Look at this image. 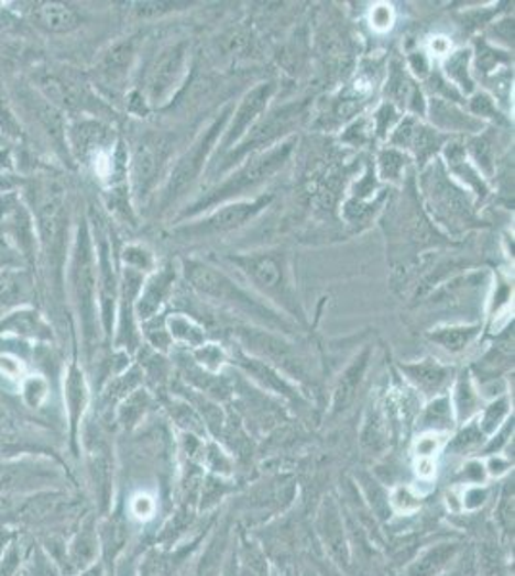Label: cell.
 <instances>
[{"label":"cell","instance_id":"14","mask_svg":"<svg viewBox=\"0 0 515 576\" xmlns=\"http://www.w3.org/2000/svg\"><path fill=\"white\" fill-rule=\"evenodd\" d=\"M97 296H99L100 326L107 336L114 333L116 308H118V277L108 236L97 233Z\"/></svg>","mask_w":515,"mask_h":576},{"label":"cell","instance_id":"4","mask_svg":"<svg viewBox=\"0 0 515 576\" xmlns=\"http://www.w3.org/2000/svg\"><path fill=\"white\" fill-rule=\"evenodd\" d=\"M233 114V108L228 107L206 128L197 141L190 144L189 151L183 152L182 156L175 162L172 174L167 177L166 187L162 192V206L174 204L179 198L190 190V187L198 181V177L205 171L208 159L220 144L221 135L228 128L229 118Z\"/></svg>","mask_w":515,"mask_h":576},{"label":"cell","instance_id":"38","mask_svg":"<svg viewBox=\"0 0 515 576\" xmlns=\"http://www.w3.org/2000/svg\"><path fill=\"white\" fill-rule=\"evenodd\" d=\"M193 359L198 367H202L205 372L218 375L221 367L228 364V354L226 350L218 346V344H202L198 348L193 350Z\"/></svg>","mask_w":515,"mask_h":576},{"label":"cell","instance_id":"3","mask_svg":"<svg viewBox=\"0 0 515 576\" xmlns=\"http://www.w3.org/2000/svg\"><path fill=\"white\" fill-rule=\"evenodd\" d=\"M69 283L72 295L76 303L77 318L81 323L85 344L91 348L97 341L99 326V296H97V252L92 246L91 233L87 221H81L77 228L76 241L72 248V264H69Z\"/></svg>","mask_w":515,"mask_h":576},{"label":"cell","instance_id":"16","mask_svg":"<svg viewBox=\"0 0 515 576\" xmlns=\"http://www.w3.org/2000/svg\"><path fill=\"white\" fill-rule=\"evenodd\" d=\"M442 166L447 169L450 177H454V181L468 190L471 197L475 198V202H483L489 195H491V187L486 182L483 174L479 171L478 166L471 162L465 151V143L462 141H448L442 148Z\"/></svg>","mask_w":515,"mask_h":576},{"label":"cell","instance_id":"33","mask_svg":"<svg viewBox=\"0 0 515 576\" xmlns=\"http://www.w3.org/2000/svg\"><path fill=\"white\" fill-rule=\"evenodd\" d=\"M31 292V281L23 272H2L0 274V303L18 306L28 300Z\"/></svg>","mask_w":515,"mask_h":576},{"label":"cell","instance_id":"43","mask_svg":"<svg viewBox=\"0 0 515 576\" xmlns=\"http://www.w3.org/2000/svg\"><path fill=\"white\" fill-rule=\"evenodd\" d=\"M479 571H481V576H508L504 571V560L498 554V550H494L493 544H485L481 547Z\"/></svg>","mask_w":515,"mask_h":576},{"label":"cell","instance_id":"26","mask_svg":"<svg viewBox=\"0 0 515 576\" xmlns=\"http://www.w3.org/2000/svg\"><path fill=\"white\" fill-rule=\"evenodd\" d=\"M368 359H370V350L365 348L341 373V377L337 380V387L333 390V402H331L333 413H342V411L349 410L350 403L354 402L358 388L362 385L365 372H368V364H370Z\"/></svg>","mask_w":515,"mask_h":576},{"label":"cell","instance_id":"10","mask_svg":"<svg viewBox=\"0 0 515 576\" xmlns=\"http://www.w3.org/2000/svg\"><path fill=\"white\" fill-rule=\"evenodd\" d=\"M189 58V45L185 41L166 46L152 66L146 84V99L154 107L166 104L175 89L182 85Z\"/></svg>","mask_w":515,"mask_h":576},{"label":"cell","instance_id":"39","mask_svg":"<svg viewBox=\"0 0 515 576\" xmlns=\"http://www.w3.org/2000/svg\"><path fill=\"white\" fill-rule=\"evenodd\" d=\"M468 112L471 115H475L481 122H485V120L502 122V114L498 107H496V100L483 91H475L471 95L470 102H468Z\"/></svg>","mask_w":515,"mask_h":576},{"label":"cell","instance_id":"50","mask_svg":"<svg viewBox=\"0 0 515 576\" xmlns=\"http://www.w3.org/2000/svg\"><path fill=\"white\" fill-rule=\"evenodd\" d=\"M460 478H462V483L470 486H478L481 485V483H485V463L478 462V459H470V462L463 465Z\"/></svg>","mask_w":515,"mask_h":576},{"label":"cell","instance_id":"52","mask_svg":"<svg viewBox=\"0 0 515 576\" xmlns=\"http://www.w3.org/2000/svg\"><path fill=\"white\" fill-rule=\"evenodd\" d=\"M154 501L149 496H139L135 501H133V516L141 517V519H149L154 513Z\"/></svg>","mask_w":515,"mask_h":576},{"label":"cell","instance_id":"15","mask_svg":"<svg viewBox=\"0 0 515 576\" xmlns=\"http://www.w3.org/2000/svg\"><path fill=\"white\" fill-rule=\"evenodd\" d=\"M64 200L66 190L61 182H46L37 198V229L41 243L48 254H56L64 233Z\"/></svg>","mask_w":515,"mask_h":576},{"label":"cell","instance_id":"25","mask_svg":"<svg viewBox=\"0 0 515 576\" xmlns=\"http://www.w3.org/2000/svg\"><path fill=\"white\" fill-rule=\"evenodd\" d=\"M448 398L452 403V411H454L458 425L470 423L473 418H478L479 411L483 410V398L479 395L470 372H462L458 377H454L452 396H448Z\"/></svg>","mask_w":515,"mask_h":576},{"label":"cell","instance_id":"7","mask_svg":"<svg viewBox=\"0 0 515 576\" xmlns=\"http://www.w3.org/2000/svg\"><path fill=\"white\" fill-rule=\"evenodd\" d=\"M272 202V197L262 195L254 200H239L231 204L218 206L210 212L205 213V218L195 223H183L175 228V236L182 241H205V239H218V236L229 235L237 229L244 228L249 221L264 212L267 204Z\"/></svg>","mask_w":515,"mask_h":576},{"label":"cell","instance_id":"24","mask_svg":"<svg viewBox=\"0 0 515 576\" xmlns=\"http://www.w3.org/2000/svg\"><path fill=\"white\" fill-rule=\"evenodd\" d=\"M135 58V46L133 41H122L110 46L107 53L102 54L99 66H97V76L102 84L108 87H122L123 81L128 79L129 69Z\"/></svg>","mask_w":515,"mask_h":576},{"label":"cell","instance_id":"32","mask_svg":"<svg viewBox=\"0 0 515 576\" xmlns=\"http://www.w3.org/2000/svg\"><path fill=\"white\" fill-rule=\"evenodd\" d=\"M166 329L172 341L182 342L185 346L195 350L206 342L205 326L198 325L195 319L185 313H174L166 319Z\"/></svg>","mask_w":515,"mask_h":576},{"label":"cell","instance_id":"40","mask_svg":"<svg viewBox=\"0 0 515 576\" xmlns=\"http://www.w3.org/2000/svg\"><path fill=\"white\" fill-rule=\"evenodd\" d=\"M388 501H391V509L404 516H412L421 506V498L414 494L409 486H396L393 492L388 494Z\"/></svg>","mask_w":515,"mask_h":576},{"label":"cell","instance_id":"36","mask_svg":"<svg viewBox=\"0 0 515 576\" xmlns=\"http://www.w3.org/2000/svg\"><path fill=\"white\" fill-rule=\"evenodd\" d=\"M509 419V398L508 396H501L496 400H491V403L479 411L478 425L481 432L485 434L486 439L493 436L494 432L498 431Z\"/></svg>","mask_w":515,"mask_h":576},{"label":"cell","instance_id":"18","mask_svg":"<svg viewBox=\"0 0 515 576\" xmlns=\"http://www.w3.org/2000/svg\"><path fill=\"white\" fill-rule=\"evenodd\" d=\"M175 281H177V272L172 264H166L156 272H152L149 279H144L141 292L136 296L135 319H139L141 323H146L151 319L158 318L164 303L174 292Z\"/></svg>","mask_w":515,"mask_h":576},{"label":"cell","instance_id":"35","mask_svg":"<svg viewBox=\"0 0 515 576\" xmlns=\"http://www.w3.org/2000/svg\"><path fill=\"white\" fill-rule=\"evenodd\" d=\"M409 164V156L406 152L398 151V148H383L377 156V174H380L383 181L398 182Z\"/></svg>","mask_w":515,"mask_h":576},{"label":"cell","instance_id":"44","mask_svg":"<svg viewBox=\"0 0 515 576\" xmlns=\"http://www.w3.org/2000/svg\"><path fill=\"white\" fill-rule=\"evenodd\" d=\"M368 22L372 25V30L377 31V33H386V31L393 30L394 22H396L393 4H388V2L373 4L370 15H368Z\"/></svg>","mask_w":515,"mask_h":576},{"label":"cell","instance_id":"48","mask_svg":"<svg viewBox=\"0 0 515 576\" xmlns=\"http://www.w3.org/2000/svg\"><path fill=\"white\" fill-rule=\"evenodd\" d=\"M486 500H489V490L485 486H468L462 494V508L465 511H478L485 506Z\"/></svg>","mask_w":515,"mask_h":576},{"label":"cell","instance_id":"46","mask_svg":"<svg viewBox=\"0 0 515 576\" xmlns=\"http://www.w3.org/2000/svg\"><path fill=\"white\" fill-rule=\"evenodd\" d=\"M398 123V112L393 102H385L383 107L373 114V131L377 137H388V133L396 128Z\"/></svg>","mask_w":515,"mask_h":576},{"label":"cell","instance_id":"6","mask_svg":"<svg viewBox=\"0 0 515 576\" xmlns=\"http://www.w3.org/2000/svg\"><path fill=\"white\" fill-rule=\"evenodd\" d=\"M306 108H308V102H293V104H285L283 108L273 110L272 114L265 115L262 122L258 120L254 128L246 133V137L223 156L221 159L223 164L216 167V174L233 169V166L239 164V159H246L252 154L267 151L275 144H280L281 141H285L283 135L295 130L296 123L300 122L306 114Z\"/></svg>","mask_w":515,"mask_h":576},{"label":"cell","instance_id":"12","mask_svg":"<svg viewBox=\"0 0 515 576\" xmlns=\"http://www.w3.org/2000/svg\"><path fill=\"white\" fill-rule=\"evenodd\" d=\"M388 141H391L393 148L414 154L417 164L425 167L427 164H431L432 159H437L450 139L445 133L432 130L431 125L419 122L414 115H408V118L396 123V128L391 131Z\"/></svg>","mask_w":515,"mask_h":576},{"label":"cell","instance_id":"17","mask_svg":"<svg viewBox=\"0 0 515 576\" xmlns=\"http://www.w3.org/2000/svg\"><path fill=\"white\" fill-rule=\"evenodd\" d=\"M401 372L406 375L409 385L416 388L417 392H421L427 400L447 395L448 388L454 383L456 375L454 367L440 364L439 359L432 357L402 364Z\"/></svg>","mask_w":515,"mask_h":576},{"label":"cell","instance_id":"29","mask_svg":"<svg viewBox=\"0 0 515 576\" xmlns=\"http://www.w3.org/2000/svg\"><path fill=\"white\" fill-rule=\"evenodd\" d=\"M112 141H114V137L110 135V130L99 122L77 123L76 128L72 130L74 151L79 152L81 158H89L92 154H97L100 148H107Z\"/></svg>","mask_w":515,"mask_h":576},{"label":"cell","instance_id":"54","mask_svg":"<svg viewBox=\"0 0 515 576\" xmlns=\"http://www.w3.org/2000/svg\"><path fill=\"white\" fill-rule=\"evenodd\" d=\"M303 576H319V575H316V573H314V571H304V575Z\"/></svg>","mask_w":515,"mask_h":576},{"label":"cell","instance_id":"27","mask_svg":"<svg viewBox=\"0 0 515 576\" xmlns=\"http://www.w3.org/2000/svg\"><path fill=\"white\" fill-rule=\"evenodd\" d=\"M31 20L37 25L39 30L54 33V35L77 30L79 23H81L76 10H72L61 2H41L37 7H33Z\"/></svg>","mask_w":515,"mask_h":576},{"label":"cell","instance_id":"28","mask_svg":"<svg viewBox=\"0 0 515 576\" xmlns=\"http://www.w3.org/2000/svg\"><path fill=\"white\" fill-rule=\"evenodd\" d=\"M471 60H473V53L470 48H458L456 53L448 54L442 62L445 79L462 97H471L473 92L478 91L475 81H473V74H471Z\"/></svg>","mask_w":515,"mask_h":576},{"label":"cell","instance_id":"9","mask_svg":"<svg viewBox=\"0 0 515 576\" xmlns=\"http://www.w3.org/2000/svg\"><path fill=\"white\" fill-rule=\"evenodd\" d=\"M239 341L243 342L246 354L262 359L277 372L285 373L287 379H306V364L296 350L283 336L265 331L262 326H239Z\"/></svg>","mask_w":515,"mask_h":576},{"label":"cell","instance_id":"42","mask_svg":"<svg viewBox=\"0 0 515 576\" xmlns=\"http://www.w3.org/2000/svg\"><path fill=\"white\" fill-rule=\"evenodd\" d=\"M506 488L502 490L501 501L496 508V521L501 524L506 534L514 536V486L506 483Z\"/></svg>","mask_w":515,"mask_h":576},{"label":"cell","instance_id":"21","mask_svg":"<svg viewBox=\"0 0 515 576\" xmlns=\"http://www.w3.org/2000/svg\"><path fill=\"white\" fill-rule=\"evenodd\" d=\"M235 364L265 390H270L273 395L283 396L285 400H291V402H303V396L296 390V387L288 383L287 377H283L272 365L246 354L243 348L237 350Z\"/></svg>","mask_w":515,"mask_h":576},{"label":"cell","instance_id":"53","mask_svg":"<svg viewBox=\"0 0 515 576\" xmlns=\"http://www.w3.org/2000/svg\"><path fill=\"white\" fill-rule=\"evenodd\" d=\"M429 51L432 56H440V58H447L450 51H452V43L447 37H432L429 41Z\"/></svg>","mask_w":515,"mask_h":576},{"label":"cell","instance_id":"34","mask_svg":"<svg viewBox=\"0 0 515 576\" xmlns=\"http://www.w3.org/2000/svg\"><path fill=\"white\" fill-rule=\"evenodd\" d=\"M0 331H12V333L28 334V336H46L48 326L35 311L20 310L2 321Z\"/></svg>","mask_w":515,"mask_h":576},{"label":"cell","instance_id":"23","mask_svg":"<svg viewBox=\"0 0 515 576\" xmlns=\"http://www.w3.org/2000/svg\"><path fill=\"white\" fill-rule=\"evenodd\" d=\"M462 552V544L456 540L439 542L435 546L427 547L417 555L414 562L406 567V576H440L445 575L450 565L458 560Z\"/></svg>","mask_w":515,"mask_h":576},{"label":"cell","instance_id":"55","mask_svg":"<svg viewBox=\"0 0 515 576\" xmlns=\"http://www.w3.org/2000/svg\"><path fill=\"white\" fill-rule=\"evenodd\" d=\"M440 576H462V575H460V573H450V575H447V573H445V575H440Z\"/></svg>","mask_w":515,"mask_h":576},{"label":"cell","instance_id":"20","mask_svg":"<svg viewBox=\"0 0 515 576\" xmlns=\"http://www.w3.org/2000/svg\"><path fill=\"white\" fill-rule=\"evenodd\" d=\"M318 534L324 546L329 550V557L339 565H349L350 552L347 534H344V524H342L341 511L333 498H326L318 511Z\"/></svg>","mask_w":515,"mask_h":576},{"label":"cell","instance_id":"31","mask_svg":"<svg viewBox=\"0 0 515 576\" xmlns=\"http://www.w3.org/2000/svg\"><path fill=\"white\" fill-rule=\"evenodd\" d=\"M419 427L424 432H450L456 427L454 411L448 395L437 396L425 406L419 418Z\"/></svg>","mask_w":515,"mask_h":576},{"label":"cell","instance_id":"11","mask_svg":"<svg viewBox=\"0 0 515 576\" xmlns=\"http://www.w3.org/2000/svg\"><path fill=\"white\" fill-rule=\"evenodd\" d=\"M275 91H277V85L272 84V81H264V84L256 85L254 89L244 95L239 107L233 110V114L229 118L228 128L221 135L220 144H218L221 156L233 151L237 144L246 137V133L254 128V123L262 118L265 108L272 102Z\"/></svg>","mask_w":515,"mask_h":576},{"label":"cell","instance_id":"51","mask_svg":"<svg viewBox=\"0 0 515 576\" xmlns=\"http://www.w3.org/2000/svg\"><path fill=\"white\" fill-rule=\"evenodd\" d=\"M512 465L514 463L508 457H502L501 454L489 455V459L485 463L486 475H491L494 478L504 477V475H508Z\"/></svg>","mask_w":515,"mask_h":576},{"label":"cell","instance_id":"47","mask_svg":"<svg viewBox=\"0 0 515 576\" xmlns=\"http://www.w3.org/2000/svg\"><path fill=\"white\" fill-rule=\"evenodd\" d=\"M442 440H445V434H439V432L421 434L414 444L416 459H432L435 462V455L439 454L440 447H442Z\"/></svg>","mask_w":515,"mask_h":576},{"label":"cell","instance_id":"22","mask_svg":"<svg viewBox=\"0 0 515 576\" xmlns=\"http://www.w3.org/2000/svg\"><path fill=\"white\" fill-rule=\"evenodd\" d=\"M229 542H231V521L226 519L221 521L212 532L210 539L206 542L205 552L198 557V562L193 565L189 576H221L223 575V565L228 560Z\"/></svg>","mask_w":515,"mask_h":576},{"label":"cell","instance_id":"19","mask_svg":"<svg viewBox=\"0 0 515 576\" xmlns=\"http://www.w3.org/2000/svg\"><path fill=\"white\" fill-rule=\"evenodd\" d=\"M427 118L431 122L432 130L440 131L445 135L460 133V135H481L485 130V122L471 115L465 108L458 107L456 102L442 99L427 100Z\"/></svg>","mask_w":515,"mask_h":576},{"label":"cell","instance_id":"41","mask_svg":"<svg viewBox=\"0 0 515 576\" xmlns=\"http://www.w3.org/2000/svg\"><path fill=\"white\" fill-rule=\"evenodd\" d=\"M123 264L129 269H135L139 274H149L154 267V258L151 251H146L141 244H129L123 251Z\"/></svg>","mask_w":515,"mask_h":576},{"label":"cell","instance_id":"13","mask_svg":"<svg viewBox=\"0 0 515 576\" xmlns=\"http://www.w3.org/2000/svg\"><path fill=\"white\" fill-rule=\"evenodd\" d=\"M169 154V143L164 137H144L136 144L131 158V181L136 198H146L156 187L162 167Z\"/></svg>","mask_w":515,"mask_h":576},{"label":"cell","instance_id":"45","mask_svg":"<svg viewBox=\"0 0 515 576\" xmlns=\"http://www.w3.org/2000/svg\"><path fill=\"white\" fill-rule=\"evenodd\" d=\"M412 84H409L408 76L404 69L394 66L393 71H391V77H388V84H386V92L391 95V99L394 102H408L409 92H412Z\"/></svg>","mask_w":515,"mask_h":576},{"label":"cell","instance_id":"1","mask_svg":"<svg viewBox=\"0 0 515 576\" xmlns=\"http://www.w3.org/2000/svg\"><path fill=\"white\" fill-rule=\"evenodd\" d=\"M183 275L190 288L202 298L220 303L226 310L237 311L239 315L251 319L252 323L262 325V329L280 333H288L293 329L287 318H283L273 306L262 302V298L251 295L246 288L237 285L231 277L205 262L185 259Z\"/></svg>","mask_w":515,"mask_h":576},{"label":"cell","instance_id":"30","mask_svg":"<svg viewBox=\"0 0 515 576\" xmlns=\"http://www.w3.org/2000/svg\"><path fill=\"white\" fill-rule=\"evenodd\" d=\"M479 333H481L479 325H447L432 329L427 336L437 346L447 350L448 354H462L463 350L470 348L475 342Z\"/></svg>","mask_w":515,"mask_h":576},{"label":"cell","instance_id":"37","mask_svg":"<svg viewBox=\"0 0 515 576\" xmlns=\"http://www.w3.org/2000/svg\"><path fill=\"white\" fill-rule=\"evenodd\" d=\"M485 442L486 436L479 429L478 421H470L448 442V452L454 455H470L485 446Z\"/></svg>","mask_w":515,"mask_h":576},{"label":"cell","instance_id":"49","mask_svg":"<svg viewBox=\"0 0 515 576\" xmlns=\"http://www.w3.org/2000/svg\"><path fill=\"white\" fill-rule=\"evenodd\" d=\"M408 68L417 79H429L432 74L431 56L425 51H417L408 56Z\"/></svg>","mask_w":515,"mask_h":576},{"label":"cell","instance_id":"8","mask_svg":"<svg viewBox=\"0 0 515 576\" xmlns=\"http://www.w3.org/2000/svg\"><path fill=\"white\" fill-rule=\"evenodd\" d=\"M229 262L239 267L254 287L260 288L267 300L283 303L285 310L296 313V298L288 281L287 266L283 254L277 252H254L237 254Z\"/></svg>","mask_w":515,"mask_h":576},{"label":"cell","instance_id":"5","mask_svg":"<svg viewBox=\"0 0 515 576\" xmlns=\"http://www.w3.org/2000/svg\"><path fill=\"white\" fill-rule=\"evenodd\" d=\"M424 192L442 225L458 229L473 221L470 192L450 179L440 159L424 167Z\"/></svg>","mask_w":515,"mask_h":576},{"label":"cell","instance_id":"2","mask_svg":"<svg viewBox=\"0 0 515 576\" xmlns=\"http://www.w3.org/2000/svg\"><path fill=\"white\" fill-rule=\"evenodd\" d=\"M295 146L296 139L291 137L281 141L280 144H275L267 151L252 154L244 159L241 166L233 169L220 185H216L206 197H200L193 204L187 206V210H183L177 220H189V218H197L200 213L210 212L218 206L246 200L244 198L246 195L260 189L264 182L272 179L273 175L285 167L291 154L295 151Z\"/></svg>","mask_w":515,"mask_h":576}]
</instances>
